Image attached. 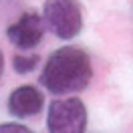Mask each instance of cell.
I'll list each match as a JSON object with an SVG mask.
<instances>
[{"label":"cell","instance_id":"cell-1","mask_svg":"<svg viewBox=\"0 0 133 133\" xmlns=\"http://www.w3.org/2000/svg\"><path fill=\"white\" fill-rule=\"evenodd\" d=\"M93 79L89 55L79 46H63L49 57L41 73V85L52 95L83 91Z\"/></svg>","mask_w":133,"mask_h":133},{"label":"cell","instance_id":"cell-2","mask_svg":"<svg viewBox=\"0 0 133 133\" xmlns=\"http://www.w3.org/2000/svg\"><path fill=\"white\" fill-rule=\"evenodd\" d=\"M42 16L46 28L61 41H71L83 30V10L77 0H46Z\"/></svg>","mask_w":133,"mask_h":133},{"label":"cell","instance_id":"cell-3","mask_svg":"<svg viewBox=\"0 0 133 133\" xmlns=\"http://www.w3.org/2000/svg\"><path fill=\"white\" fill-rule=\"evenodd\" d=\"M49 133H85L87 107L81 99H57L50 103L46 115Z\"/></svg>","mask_w":133,"mask_h":133},{"label":"cell","instance_id":"cell-4","mask_svg":"<svg viewBox=\"0 0 133 133\" xmlns=\"http://www.w3.org/2000/svg\"><path fill=\"white\" fill-rule=\"evenodd\" d=\"M44 28H46L44 16H38L36 12H24L14 24L8 26L6 36L16 49L30 50L42 41Z\"/></svg>","mask_w":133,"mask_h":133},{"label":"cell","instance_id":"cell-5","mask_svg":"<svg viewBox=\"0 0 133 133\" xmlns=\"http://www.w3.org/2000/svg\"><path fill=\"white\" fill-rule=\"evenodd\" d=\"M42 105H44V97L32 85L18 87V89H14L10 93V97H8V113L18 117V119L34 117L36 113H41Z\"/></svg>","mask_w":133,"mask_h":133},{"label":"cell","instance_id":"cell-6","mask_svg":"<svg viewBox=\"0 0 133 133\" xmlns=\"http://www.w3.org/2000/svg\"><path fill=\"white\" fill-rule=\"evenodd\" d=\"M38 65V55H16L12 58V66L18 75H26L32 73Z\"/></svg>","mask_w":133,"mask_h":133},{"label":"cell","instance_id":"cell-7","mask_svg":"<svg viewBox=\"0 0 133 133\" xmlns=\"http://www.w3.org/2000/svg\"><path fill=\"white\" fill-rule=\"evenodd\" d=\"M0 133H32V131L20 123H2L0 125Z\"/></svg>","mask_w":133,"mask_h":133},{"label":"cell","instance_id":"cell-8","mask_svg":"<svg viewBox=\"0 0 133 133\" xmlns=\"http://www.w3.org/2000/svg\"><path fill=\"white\" fill-rule=\"evenodd\" d=\"M2 71H4V57H2V50H0V77H2Z\"/></svg>","mask_w":133,"mask_h":133}]
</instances>
